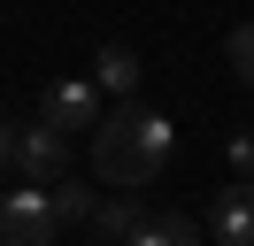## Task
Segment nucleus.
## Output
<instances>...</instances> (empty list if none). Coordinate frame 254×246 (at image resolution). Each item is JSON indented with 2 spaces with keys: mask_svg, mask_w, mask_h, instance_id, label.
<instances>
[{
  "mask_svg": "<svg viewBox=\"0 0 254 246\" xmlns=\"http://www.w3.org/2000/svg\"><path fill=\"white\" fill-rule=\"evenodd\" d=\"M16 177L62 184V177H69V131H54V123H23V131H16Z\"/></svg>",
  "mask_w": 254,
  "mask_h": 246,
  "instance_id": "obj_3",
  "label": "nucleus"
},
{
  "mask_svg": "<svg viewBox=\"0 0 254 246\" xmlns=\"http://www.w3.org/2000/svg\"><path fill=\"white\" fill-rule=\"evenodd\" d=\"M139 54H131V46H100V54H93V85L100 92H116V100H131V92H139Z\"/></svg>",
  "mask_w": 254,
  "mask_h": 246,
  "instance_id": "obj_6",
  "label": "nucleus"
},
{
  "mask_svg": "<svg viewBox=\"0 0 254 246\" xmlns=\"http://www.w3.org/2000/svg\"><path fill=\"white\" fill-rule=\"evenodd\" d=\"M39 123H54V131H93L100 123V85L93 77H62V85H47V100H39Z\"/></svg>",
  "mask_w": 254,
  "mask_h": 246,
  "instance_id": "obj_4",
  "label": "nucleus"
},
{
  "mask_svg": "<svg viewBox=\"0 0 254 246\" xmlns=\"http://www.w3.org/2000/svg\"><path fill=\"white\" fill-rule=\"evenodd\" d=\"M62 231V208H54V184L23 177L16 192H0V246H54Z\"/></svg>",
  "mask_w": 254,
  "mask_h": 246,
  "instance_id": "obj_2",
  "label": "nucleus"
},
{
  "mask_svg": "<svg viewBox=\"0 0 254 246\" xmlns=\"http://www.w3.org/2000/svg\"><path fill=\"white\" fill-rule=\"evenodd\" d=\"M208 231H216V246H254V177H239V184L216 192Z\"/></svg>",
  "mask_w": 254,
  "mask_h": 246,
  "instance_id": "obj_5",
  "label": "nucleus"
},
{
  "mask_svg": "<svg viewBox=\"0 0 254 246\" xmlns=\"http://www.w3.org/2000/svg\"><path fill=\"white\" fill-rule=\"evenodd\" d=\"M124 246H200V223L192 215H139Z\"/></svg>",
  "mask_w": 254,
  "mask_h": 246,
  "instance_id": "obj_7",
  "label": "nucleus"
},
{
  "mask_svg": "<svg viewBox=\"0 0 254 246\" xmlns=\"http://www.w3.org/2000/svg\"><path fill=\"white\" fill-rule=\"evenodd\" d=\"M231 169H239V177H254V131H231Z\"/></svg>",
  "mask_w": 254,
  "mask_h": 246,
  "instance_id": "obj_11",
  "label": "nucleus"
},
{
  "mask_svg": "<svg viewBox=\"0 0 254 246\" xmlns=\"http://www.w3.org/2000/svg\"><path fill=\"white\" fill-rule=\"evenodd\" d=\"M85 223H93V239H116V246H124V239H131V223H139V200H131V184H124L116 200H93V215H85Z\"/></svg>",
  "mask_w": 254,
  "mask_h": 246,
  "instance_id": "obj_8",
  "label": "nucleus"
},
{
  "mask_svg": "<svg viewBox=\"0 0 254 246\" xmlns=\"http://www.w3.org/2000/svg\"><path fill=\"white\" fill-rule=\"evenodd\" d=\"M223 54H231V69H239V85H254V23H239L231 39H223Z\"/></svg>",
  "mask_w": 254,
  "mask_h": 246,
  "instance_id": "obj_9",
  "label": "nucleus"
},
{
  "mask_svg": "<svg viewBox=\"0 0 254 246\" xmlns=\"http://www.w3.org/2000/svg\"><path fill=\"white\" fill-rule=\"evenodd\" d=\"M54 208H62V223H77V215H93V192H85V184H54Z\"/></svg>",
  "mask_w": 254,
  "mask_h": 246,
  "instance_id": "obj_10",
  "label": "nucleus"
},
{
  "mask_svg": "<svg viewBox=\"0 0 254 246\" xmlns=\"http://www.w3.org/2000/svg\"><path fill=\"white\" fill-rule=\"evenodd\" d=\"M0 169H16V123L0 116Z\"/></svg>",
  "mask_w": 254,
  "mask_h": 246,
  "instance_id": "obj_12",
  "label": "nucleus"
},
{
  "mask_svg": "<svg viewBox=\"0 0 254 246\" xmlns=\"http://www.w3.org/2000/svg\"><path fill=\"white\" fill-rule=\"evenodd\" d=\"M100 246H116V239H100Z\"/></svg>",
  "mask_w": 254,
  "mask_h": 246,
  "instance_id": "obj_13",
  "label": "nucleus"
},
{
  "mask_svg": "<svg viewBox=\"0 0 254 246\" xmlns=\"http://www.w3.org/2000/svg\"><path fill=\"white\" fill-rule=\"evenodd\" d=\"M170 116L162 108H139V92H131L124 108H108V116L93 123V169H100V184H154L162 177V162H170Z\"/></svg>",
  "mask_w": 254,
  "mask_h": 246,
  "instance_id": "obj_1",
  "label": "nucleus"
}]
</instances>
